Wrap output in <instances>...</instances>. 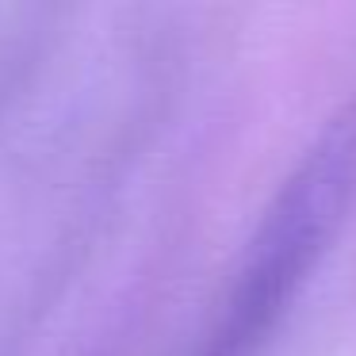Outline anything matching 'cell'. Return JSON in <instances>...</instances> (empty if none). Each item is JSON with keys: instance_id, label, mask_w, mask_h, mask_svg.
<instances>
[{"instance_id": "6da1fadb", "label": "cell", "mask_w": 356, "mask_h": 356, "mask_svg": "<svg viewBox=\"0 0 356 356\" xmlns=\"http://www.w3.org/2000/svg\"><path fill=\"white\" fill-rule=\"evenodd\" d=\"M356 192V104H348L325 134L302 157L299 172L287 180L280 203L272 207L261 238L253 245L249 272L241 276L234 325L253 333L287 295L295 291L314 257L325 249L341 211Z\"/></svg>"}]
</instances>
